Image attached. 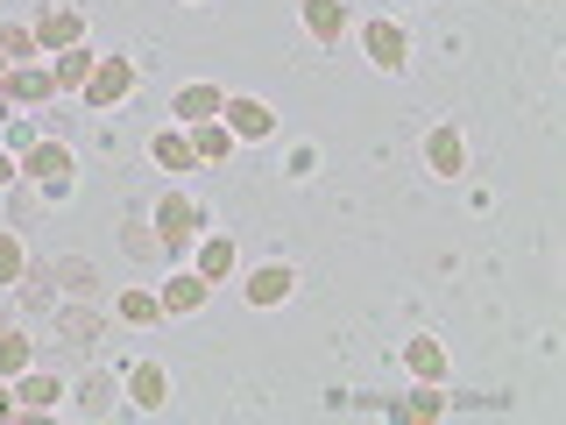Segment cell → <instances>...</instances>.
Wrapping results in <instances>:
<instances>
[{
  "instance_id": "12",
  "label": "cell",
  "mask_w": 566,
  "mask_h": 425,
  "mask_svg": "<svg viewBox=\"0 0 566 425\" xmlns=\"http://www.w3.org/2000/svg\"><path fill=\"white\" fill-rule=\"evenodd\" d=\"M361 43H368V64H376V71H403V64H411V35H403L397 22H368Z\"/></svg>"
},
{
  "instance_id": "1",
  "label": "cell",
  "mask_w": 566,
  "mask_h": 425,
  "mask_svg": "<svg viewBox=\"0 0 566 425\" xmlns=\"http://www.w3.org/2000/svg\"><path fill=\"white\" fill-rule=\"evenodd\" d=\"M149 220H156V241H164V256H170V262H177V256H185L191 241L206 235V212L191 206L185 191H164V199L149 206Z\"/></svg>"
},
{
  "instance_id": "18",
  "label": "cell",
  "mask_w": 566,
  "mask_h": 425,
  "mask_svg": "<svg viewBox=\"0 0 566 425\" xmlns=\"http://www.w3.org/2000/svg\"><path fill=\"white\" fill-rule=\"evenodd\" d=\"M71 397H78V418H106V412H114V397H120L114 369H93V376H85L78 390H71Z\"/></svg>"
},
{
  "instance_id": "23",
  "label": "cell",
  "mask_w": 566,
  "mask_h": 425,
  "mask_svg": "<svg viewBox=\"0 0 566 425\" xmlns=\"http://www.w3.org/2000/svg\"><path fill=\"white\" fill-rule=\"evenodd\" d=\"M22 369H35V341H29V326H8L0 333V376H22Z\"/></svg>"
},
{
  "instance_id": "3",
  "label": "cell",
  "mask_w": 566,
  "mask_h": 425,
  "mask_svg": "<svg viewBox=\"0 0 566 425\" xmlns=\"http://www.w3.org/2000/svg\"><path fill=\"white\" fill-rule=\"evenodd\" d=\"M14 106H57L50 64H8V79H0V114H14Z\"/></svg>"
},
{
  "instance_id": "34",
  "label": "cell",
  "mask_w": 566,
  "mask_h": 425,
  "mask_svg": "<svg viewBox=\"0 0 566 425\" xmlns=\"http://www.w3.org/2000/svg\"><path fill=\"white\" fill-rule=\"evenodd\" d=\"M191 8H199V0H191Z\"/></svg>"
},
{
  "instance_id": "17",
  "label": "cell",
  "mask_w": 566,
  "mask_h": 425,
  "mask_svg": "<svg viewBox=\"0 0 566 425\" xmlns=\"http://www.w3.org/2000/svg\"><path fill=\"white\" fill-rule=\"evenodd\" d=\"M220 100H227L220 85H185V93L170 100V114L185 121V128H199V121H220Z\"/></svg>"
},
{
  "instance_id": "10",
  "label": "cell",
  "mask_w": 566,
  "mask_h": 425,
  "mask_svg": "<svg viewBox=\"0 0 566 425\" xmlns=\"http://www.w3.org/2000/svg\"><path fill=\"white\" fill-rule=\"evenodd\" d=\"M71 397L64 376H50V369H22L14 376V412H57V404Z\"/></svg>"
},
{
  "instance_id": "16",
  "label": "cell",
  "mask_w": 566,
  "mask_h": 425,
  "mask_svg": "<svg viewBox=\"0 0 566 425\" xmlns=\"http://www.w3.org/2000/svg\"><path fill=\"white\" fill-rule=\"evenodd\" d=\"M206 291H212V283H206L199 270H170V283L156 291V305H164V312H199Z\"/></svg>"
},
{
  "instance_id": "13",
  "label": "cell",
  "mask_w": 566,
  "mask_h": 425,
  "mask_svg": "<svg viewBox=\"0 0 566 425\" xmlns=\"http://www.w3.org/2000/svg\"><path fill=\"white\" fill-rule=\"evenodd\" d=\"M50 270H57V291H64V298H106L99 262H85V256H57Z\"/></svg>"
},
{
  "instance_id": "7",
  "label": "cell",
  "mask_w": 566,
  "mask_h": 425,
  "mask_svg": "<svg viewBox=\"0 0 566 425\" xmlns=\"http://www.w3.org/2000/svg\"><path fill=\"white\" fill-rule=\"evenodd\" d=\"M22 177L35 191H50V199H64V191H71V149H64V142H29Z\"/></svg>"
},
{
  "instance_id": "27",
  "label": "cell",
  "mask_w": 566,
  "mask_h": 425,
  "mask_svg": "<svg viewBox=\"0 0 566 425\" xmlns=\"http://www.w3.org/2000/svg\"><path fill=\"white\" fill-rule=\"evenodd\" d=\"M35 50H43V43H35L29 22H0V58H8V64H29Z\"/></svg>"
},
{
  "instance_id": "11",
  "label": "cell",
  "mask_w": 566,
  "mask_h": 425,
  "mask_svg": "<svg viewBox=\"0 0 566 425\" xmlns=\"http://www.w3.org/2000/svg\"><path fill=\"white\" fill-rule=\"evenodd\" d=\"M297 8H305V29H312V43H318V50H340V35L354 29L347 0H297Z\"/></svg>"
},
{
  "instance_id": "8",
  "label": "cell",
  "mask_w": 566,
  "mask_h": 425,
  "mask_svg": "<svg viewBox=\"0 0 566 425\" xmlns=\"http://www.w3.org/2000/svg\"><path fill=\"white\" fill-rule=\"evenodd\" d=\"M120 397H128L135 412H164V404H170V369L164 362H135L128 383H120Z\"/></svg>"
},
{
  "instance_id": "30",
  "label": "cell",
  "mask_w": 566,
  "mask_h": 425,
  "mask_svg": "<svg viewBox=\"0 0 566 425\" xmlns=\"http://www.w3.org/2000/svg\"><path fill=\"white\" fill-rule=\"evenodd\" d=\"M0 418H14V383L0 376Z\"/></svg>"
},
{
  "instance_id": "9",
  "label": "cell",
  "mask_w": 566,
  "mask_h": 425,
  "mask_svg": "<svg viewBox=\"0 0 566 425\" xmlns=\"http://www.w3.org/2000/svg\"><path fill=\"white\" fill-rule=\"evenodd\" d=\"M128 93H135V64L128 58H99L93 79H85V100H93V106H120Z\"/></svg>"
},
{
  "instance_id": "15",
  "label": "cell",
  "mask_w": 566,
  "mask_h": 425,
  "mask_svg": "<svg viewBox=\"0 0 566 425\" xmlns=\"http://www.w3.org/2000/svg\"><path fill=\"white\" fill-rule=\"evenodd\" d=\"M291 291H297V270H291V262H262V270L248 277V305H283Z\"/></svg>"
},
{
  "instance_id": "2",
  "label": "cell",
  "mask_w": 566,
  "mask_h": 425,
  "mask_svg": "<svg viewBox=\"0 0 566 425\" xmlns=\"http://www.w3.org/2000/svg\"><path fill=\"white\" fill-rule=\"evenodd\" d=\"M50 326H57V348H71V354H93V348L106 341V305H99V298H64Z\"/></svg>"
},
{
  "instance_id": "26",
  "label": "cell",
  "mask_w": 566,
  "mask_h": 425,
  "mask_svg": "<svg viewBox=\"0 0 566 425\" xmlns=\"http://www.w3.org/2000/svg\"><path fill=\"white\" fill-rule=\"evenodd\" d=\"M403 362H411L418 383H439V376H447V348H439V341H411V348H403Z\"/></svg>"
},
{
  "instance_id": "32",
  "label": "cell",
  "mask_w": 566,
  "mask_h": 425,
  "mask_svg": "<svg viewBox=\"0 0 566 425\" xmlns=\"http://www.w3.org/2000/svg\"><path fill=\"white\" fill-rule=\"evenodd\" d=\"M8 326H14V312H8V305H0V333H8Z\"/></svg>"
},
{
  "instance_id": "20",
  "label": "cell",
  "mask_w": 566,
  "mask_h": 425,
  "mask_svg": "<svg viewBox=\"0 0 566 425\" xmlns=\"http://www.w3.org/2000/svg\"><path fill=\"white\" fill-rule=\"evenodd\" d=\"M424 156H432V177H460V170H468V142H460V128H432Z\"/></svg>"
},
{
  "instance_id": "4",
  "label": "cell",
  "mask_w": 566,
  "mask_h": 425,
  "mask_svg": "<svg viewBox=\"0 0 566 425\" xmlns=\"http://www.w3.org/2000/svg\"><path fill=\"white\" fill-rule=\"evenodd\" d=\"M220 121H227V135H234V142H270L276 135L270 100H255V93H227L220 100Z\"/></svg>"
},
{
  "instance_id": "24",
  "label": "cell",
  "mask_w": 566,
  "mask_h": 425,
  "mask_svg": "<svg viewBox=\"0 0 566 425\" xmlns=\"http://www.w3.org/2000/svg\"><path fill=\"white\" fill-rule=\"evenodd\" d=\"M439 412H447V390H439V383H418L411 397L389 404V418H439Z\"/></svg>"
},
{
  "instance_id": "28",
  "label": "cell",
  "mask_w": 566,
  "mask_h": 425,
  "mask_svg": "<svg viewBox=\"0 0 566 425\" xmlns=\"http://www.w3.org/2000/svg\"><path fill=\"white\" fill-rule=\"evenodd\" d=\"M120 319H128V326H156L164 305H156V291H120Z\"/></svg>"
},
{
  "instance_id": "6",
  "label": "cell",
  "mask_w": 566,
  "mask_h": 425,
  "mask_svg": "<svg viewBox=\"0 0 566 425\" xmlns=\"http://www.w3.org/2000/svg\"><path fill=\"white\" fill-rule=\"evenodd\" d=\"M14 305H22V319H57V305H64L57 270H50V262H29V270L14 277Z\"/></svg>"
},
{
  "instance_id": "14",
  "label": "cell",
  "mask_w": 566,
  "mask_h": 425,
  "mask_svg": "<svg viewBox=\"0 0 566 425\" xmlns=\"http://www.w3.org/2000/svg\"><path fill=\"white\" fill-rule=\"evenodd\" d=\"M93 50L71 43V50H50V79H57V93H85V79H93Z\"/></svg>"
},
{
  "instance_id": "22",
  "label": "cell",
  "mask_w": 566,
  "mask_h": 425,
  "mask_svg": "<svg viewBox=\"0 0 566 425\" xmlns=\"http://www.w3.org/2000/svg\"><path fill=\"white\" fill-rule=\"evenodd\" d=\"M149 156H156V164H164L170 177L199 170V149H191V135H177V128H164V135H156V142H149Z\"/></svg>"
},
{
  "instance_id": "21",
  "label": "cell",
  "mask_w": 566,
  "mask_h": 425,
  "mask_svg": "<svg viewBox=\"0 0 566 425\" xmlns=\"http://www.w3.org/2000/svg\"><path fill=\"white\" fill-rule=\"evenodd\" d=\"M234 262H241V248H234V235H199V277H206V283L234 277Z\"/></svg>"
},
{
  "instance_id": "5",
  "label": "cell",
  "mask_w": 566,
  "mask_h": 425,
  "mask_svg": "<svg viewBox=\"0 0 566 425\" xmlns=\"http://www.w3.org/2000/svg\"><path fill=\"white\" fill-rule=\"evenodd\" d=\"M29 29H35V43H43V50H71V43H85V14H78V0H43Z\"/></svg>"
},
{
  "instance_id": "33",
  "label": "cell",
  "mask_w": 566,
  "mask_h": 425,
  "mask_svg": "<svg viewBox=\"0 0 566 425\" xmlns=\"http://www.w3.org/2000/svg\"><path fill=\"white\" fill-rule=\"evenodd\" d=\"M0 79H8V58H0Z\"/></svg>"
},
{
  "instance_id": "19",
  "label": "cell",
  "mask_w": 566,
  "mask_h": 425,
  "mask_svg": "<svg viewBox=\"0 0 566 425\" xmlns=\"http://www.w3.org/2000/svg\"><path fill=\"white\" fill-rule=\"evenodd\" d=\"M120 241H128V256H135V262H170V256H164V241H156V220H149V206H135V212H128Z\"/></svg>"
},
{
  "instance_id": "29",
  "label": "cell",
  "mask_w": 566,
  "mask_h": 425,
  "mask_svg": "<svg viewBox=\"0 0 566 425\" xmlns=\"http://www.w3.org/2000/svg\"><path fill=\"white\" fill-rule=\"evenodd\" d=\"M22 270H29V248L14 241L8 227H0V283H14V277H22Z\"/></svg>"
},
{
  "instance_id": "25",
  "label": "cell",
  "mask_w": 566,
  "mask_h": 425,
  "mask_svg": "<svg viewBox=\"0 0 566 425\" xmlns=\"http://www.w3.org/2000/svg\"><path fill=\"white\" fill-rule=\"evenodd\" d=\"M191 149H199V164H227V156H234L227 121H199V128H191Z\"/></svg>"
},
{
  "instance_id": "31",
  "label": "cell",
  "mask_w": 566,
  "mask_h": 425,
  "mask_svg": "<svg viewBox=\"0 0 566 425\" xmlns=\"http://www.w3.org/2000/svg\"><path fill=\"white\" fill-rule=\"evenodd\" d=\"M14 177H22V170H14V156L0 149V185H14Z\"/></svg>"
}]
</instances>
